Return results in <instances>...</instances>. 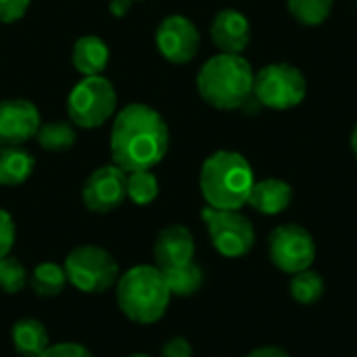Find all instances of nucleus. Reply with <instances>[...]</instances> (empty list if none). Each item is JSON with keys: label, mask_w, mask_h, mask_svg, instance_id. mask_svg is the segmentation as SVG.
<instances>
[{"label": "nucleus", "mask_w": 357, "mask_h": 357, "mask_svg": "<svg viewBox=\"0 0 357 357\" xmlns=\"http://www.w3.org/2000/svg\"><path fill=\"white\" fill-rule=\"evenodd\" d=\"M307 79L303 71L291 63H270L255 73L253 96L272 111H289L303 102Z\"/></svg>", "instance_id": "nucleus-7"}, {"label": "nucleus", "mask_w": 357, "mask_h": 357, "mask_svg": "<svg viewBox=\"0 0 357 357\" xmlns=\"http://www.w3.org/2000/svg\"><path fill=\"white\" fill-rule=\"evenodd\" d=\"M128 174L115 163L96 167L82 186V203L92 213H111L128 199Z\"/></svg>", "instance_id": "nucleus-11"}, {"label": "nucleus", "mask_w": 357, "mask_h": 357, "mask_svg": "<svg viewBox=\"0 0 357 357\" xmlns=\"http://www.w3.org/2000/svg\"><path fill=\"white\" fill-rule=\"evenodd\" d=\"M247 357H291L284 349L280 347H259L255 351H251Z\"/></svg>", "instance_id": "nucleus-31"}, {"label": "nucleus", "mask_w": 357, "mask_h": 357, "mask_svg": "<svg viewBox=\"0 0 357 357\" xmlns=\"http://www.w3.org/2000/svg\"><path fill=\"white\" fill-rule=\"evenodd\" d=\"M349 144H351V151H354V157L357 159V126L354 128V132H351V140H349Z\"/></svg>", "instance_id": "nucleus-32"}, {"label": "nucleus", "mask_w": 357, "mask_h": 357, "mask_svg": "<svg viewBox=\"0 0 357 357\" xmlns=\"http://www.w3.org/2000/svg\"><path fill=\"white\" fill-rule=\"evenodd\" d=\"M29 274L25 266L17 257H2L0 259V291L6 295H17L25 289Z\"/></svg>", "instance_id": "nucleus-25"}, {"label": "nucleus", "mask_w": 357, "mask_h": 357, "mask_svg": "<svg viewBox=\"0 0 357 357\" xmlns=\"http://www.w3.org/2000/svg\"><path fill=\"white\" fill-rule=\"evenodd\" d=\"M10 341L17 354L23 357L42 356L50 347V337L46 326L36 318H23L13 324Z\"/></svg>", "instance_id": "nucleus-17"}, {"label": "nucleus", "mask_w": 357, "mask_h": 357, "mask_svg": "<svg viewBox=\"0 0 357 357\" xmlns=\"http://www.w3.org/2000/svg\"><path fill=\"white\" fill-rule=\"evenodd\" d=\"M289 289H291V297L295 301H299L303 305H312V303L322 299V295H324V280H322V276L318 272H314L310 268V270L293 274Z\"/></svg>", "instance_id": "nucleus-24"}, {"label": "nucleus", "mask_w": 357, "mask_h": 357, "mask_svg": "<svg viewBox=\"0 0 357 357\" xmlns=\"http://www.w3.org/2000/svg\"><path fill=\"white\" fill-rule=\"evenodd\" d=\"M333 6L335 0H287L289 15L305 27L322 25L331 17Z\"/></svg>", "instance_id": "nucleus-22"}, {"label": "nucleus", "mask_w": 357, "mask_h": 357, "mask_svg": "<svg viewBox=\"0 0 357 357\" xmlns=\"http://www.w3.org/2000/svg\"><path fill=\"white\" fill-rule=\"evenodd\" d=\"M126 192L134 205H140V207L151 205L159 197V180L151 169L130 172L128 182H126Z\"/></svg>", "instance_id": "nucleus-23"}, {"label": "nucleus", "mask_w": 357, "mask_h": 357, "mask_svg": "<svg viewBox=\"0 0 357 357\" xmlns=\"http://www.w3.org/2000/svg\"><path fill=\"white\" fill-rule=\"evenodd\" d=\"M161 272H163V278L167 282L172 297H190L203 287V280H205L203 270L195 261L176 266V268H165Z\"/></svg>", "instance_id": "nucleus-19"}, {"label": "nucleus", "mask_w": 357, "mask_h": 357, "mask_svg": "<svg viewBox=\"0 0 357 357\" xmlns=\"http://www.w3.org/2000/svg\"><path fill=\"white\" fill-rule=\"evenodd\" d=\"M67 282L86 295H100L113 289L119 280L117 259L102 247L79 245L65 257Z\"/></svg>", "instance_id": "nucleus-5"}, {"label": "nucleus", "mask_w": 357, "mask_h": 357, "mask_svg": "<svg viewBox=\"0 0 357 357\" xmlns=\"http://www.w3.org/2000/svg\"><path fill=\"white\" fill-rule=\"evenodd\" d=\"M155 44L165 61L174 65H186L199 54L201 33L186 15L176 13V15H167L159 23L155 31Z\"/></svg>", "instance_id": "nucleus-10"}, {"label": "nucleus", "mask_w": 357, "mask_h": 357, "mask_svg": "<svg viewBox=\"0 0 357 357\" xmlns=\"http://www.w3.org/2000/svg\"><path fill=\"white\" fill-rule=\"evenodd\" d=\"M40 126V111L31 100H0V146H23L36 138Z\"/></svg>", "instance_id": "nucleus-12"}, {"label": "nucleus", "mask_w": 357, "mask_h": 357, "mask_svg": "<svg viewBox=\"0 0 357 357\" xmlns=\"http://www.w3.org/2000/svg\"><path fill=\"white\" fill-rule=\"evenodd\" d=\"M117 111L115 86L102 75L82 77L67 96L69 121L84 130L105 126Z\"/></svg>", "instance_id": "nucleus-6"}, {"label": "nucleus", "mask_w": 357, "mask_h": 357, "mask_svg": "<svg viewBox=\"0 0 357 357\" xmlns=\"http://www.w3.org/2000/svg\"><path fill=\"white\" fill-rule=\"evenodd\" d=\"M27 284L31 287V291L38 295V297H56L63 293L65 284H67V274H65V268L59 266V264H52V261H44V264H38L33 268V272L29 274V280Z\"/></svg>", "instance_id": "nucleus-20"}, {"label": "nucleus", "mask_w": 357, "mask_h": 357, "mask_svg": "<svg viewBox=\"0 0 357 357\" xmlns=\"http://www.w3.org/2000/svg\"><path fill=\"white\" fill-rule=\"evenodd\" d=\"M293 201V186L280 178H264L255 180L247 205L264 215H278L289 209Z\"/></svg>", "instance_id": "nucleus-15"}, {"label": "nucleus", "mask_w": 357, "mask_h": 357, "mask_svg": "<svg viewBox=\"0 0 357 357\" xmlns=\"http://www.w3.org/2000/svg\"><path fill=\"white\" fill-rule=\"evenodd\" d=\"M109 149L113 163L126 174L153 169L169 151V126L157 109L132 102L113 117Z\"/></svg>", "instance_id": "nucleus-1"}, {"label": "nucleus", "mask_w": 357, "mask_h": 357, "mask_svg": "<svg viewBox=\"0 0 357 357\" xmlns=\"http://www.w3.org/2000/svg\"><path fill=\"white\" fill-rule=\"evenodd\" d=\"M268 253L278 270L293 276L312 268L316 259V243L303 226L282 224L272 230L268 238Z\"/></svg>", "instance_id": "nucleus-9"}, {"label": "nucleus", "mask_w": 357, "mask_h": 357, "mask_svg": "<svg viewBox=\"0 0 357 357\" xmlns=\"http://www.w3.org/2000/svg\"><path fill=\"white\" fill-rule=\"evenodd\" d=\"M209 36L222 52L243 54L251 42V23L245 13L236 8H224L213 17Z\"/></svg>", "instance_id": "nucleus-13"}, {"label": "nucleus", "mask_w": 357, "mask_h": 357, "mask_svg": "<svg viewBox=\"0 0 357 357\" xmlns=\"http://www.w3.org/2000/svg\"><path fill=\"white\" fill-rule=\"evenodd\" d=\"M201 218L207 226L213 249L230 259L247 255L255 245V228L241 209H213L205 207Z\"/></svg>", "instance_id": "nucleus-8"}, {"label": "nucleus", "mask_w": 357, "mask_h": 357, "mask_svg": "<svg viewBox=\"0 0 357 357\" xmlns=\"http://www.w3.org/2000/svg\"><path fill=\"white\" fill-rule=\"evenodd\" d=\"M109 46L102 38L88 33L75 40L73 44V52H71V61L77 73H82L84 77L90 75H102V71L109 65Z\"/></svg>", "instance_id": "nucleus-16"}, {"label": "nucleus", "mask_w": 357, "mask_h": 357, "mask_svg": "<svg viewBox=\"0 0 357 357\" xmlns=\"http://www.w3.org/2000/svg\"><path fill=\"white\" fill-rule=\"evenodd\" d=\"M31 0H0V23H17L25 17Z\"/></svg>", "instance_id": "nucleus-27"}, {"label": "nucleus", "mask_w": 357, "mask_h": 357, "mask_svg": "<svg viewBox=\"0 0 357 357\" xmlns=\"http://www.w3.org/2000/svg\"><path fill=\"white\" fill-rule=\"evenodd\" d=\"M153 255H155V264L159 270L176 268V266L192 261L195 259V236H192V232L182 224L165 226L155 238Z\"/></svg>", "instance_id": "nucleus-14"}, {"label": "nucleus", "mask_w": 357, "mask_h": 357, "mask_svg": "<svg viewBox=\"0 0 357 357\" xmlns=\"http://www.w3.org/2000/svg\"><path fill=\"white\" fill-rule=\"evenodd\" d=\"M134 2H142V0H134Z\"/></svg>", "instance_id": "nucleus-34"}, {"label": "nucleus", "mask_w": 357, "mask_h": 357, "mask_svg": "<svg viewBox=\"0 0 357 357\" xmlns=\"http://www.w3.org/2000/svg\"><path fill=\"white\" fill-rule=\"evenodd\" d=\"M255 71L243 54L220 52L203 63L197 73L201 98L220 111L243 109L253 96Z\"/></svg>", "instance_id": "nucleus-2"}, {"label": "nucleus", "mask_w": 357, "mask_h": 357, "mask_svg": "<svg viewBox=\"0 0 357 357\" xmlns=\"http://www.w3.org/2000/svg\"><path fill=\"white\" fill-rule=\"evenodd\" d=\"M38 357H92V354L79 343H56Z\"/></svg>", "instance_id": "nucleus-28"}, {"label": "nucleus", "mask_w": 357, "mask_h": 357, "mask_svg": "<svg viewBox=\"0 0 357 357\" xmlns=\"http://www.w3.org/2000/svg\"><path fill=\"white\" fill-rule=\"evenodd\" d=\"M134 6V0H111L109 2V10L115 19H123Z\"/></svg>", "instance_id": "nucleus-30"}, {"label": "nucleus", "mask_w": 357, "mask_h": 357, "mask_svg": "<svg viewBox=\"0 0 357 357\" xmlns=\"http://www.w3.org/2000/svg\"><path fill=\"white\" fill-rule=\"evenodd\" d=\"M161 357H192V347L184 337H174L163 345Z\"/></svg>", "instance_id": "nucleus-29"}, {"label": "nucleus", "mask_w": 357, "mask_h": 357, "mask_svg": "<svg viewBox=\"0 0 357 357\" xmlns=\"http://www.w3.org/2000/svg\"><path fill=\"white\" fill-rule=\"evenodd\" d=\"M115 299L128 320L136 324H155L165 316L172 293L157 266H134L119 276Z\"/></svg>", "instance_id": "nucleus-4"}, {"label": "nucleus", "mask_w": 357, "mask_h": 357, "mask_svg": "<svg viewBox=\"0 0 357 357\" xmlns=\"http://www.w3.org/2000/svg\"><path fill=\"white\" fill-rule=\"evenodd\" d=\"M15 236H17L15 220L6 209L0 207V259L10 255L13 245H15Z\"/></svg>", "instance_id": "nucleus-26"}, {"label": "nucleus", "mask_w": 357, "mask_h": 357, "mask_svg": "<svg viewBox=\"0 0 357 357\" xmlns=\"http://www.w3.org/2000/svg\"><path fill=\"white\" fill-rule=\"evenodd\" d=\"M128 357H151V356H146V354H132V356H128Z\"/></svg>", "instance_id": "nucleus-33"}, {"label": "nucleus", "mask_w": 357, "mask_h": 357, "mask_svg": "<svg viewBox=\"0 0 357 357\" xmlns=\"http://www.w3.org/2000/svg\"><path fill=\"white\" fill-rule=\"evenodd\" d=\"M38 144L48 153H65L77 140V130L71 121H50L38 128Z\"/></svg>", "instance_id": "nucleus-21"}, {"label": "nucleus", "mask_w": 357, "mask_h": 357, "mask_svg": "<svg viewBox=\"0 0 357 357\" xmlns=\"http://www.w3.org/2000/svg\"><path fill=\"white\" fill-rule=\"evenodd\" d=\"M36 159L23 146H0V186L13 188L29 180Z\"/></svg>", "instance_id": "nucleus-18"}, {"label": "nucleus", "mask_w": 357, "mask_h": 357, "mask_svg": "<svg viewBox=\"0 0 357 357\" xmlns=\"http://www.w3.org/2000/svg\"><path fill=\"white\" fill-rule=\"evenodd\" d=\"M253 184L255 176L247 157L226 149L209 155L199 174L201 195L213 209H243Z\"/></svg>", "instance_id": "nucleus-3"}]
</instances>
